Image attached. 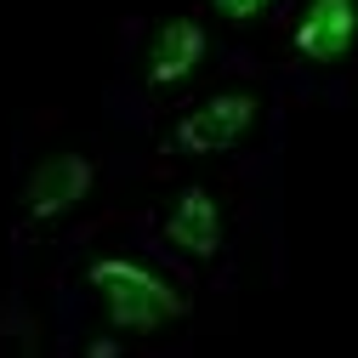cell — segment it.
Here are the masks:
<instances>
[{
  "instance_id": "6da1fadb",
  "label": "cell",
  "mask_w": 358,
  "mask_h": 358,
  "mask_svg": "<svg viewBox=\"0 0 358 358\" xmlns=\"http://www.w3.org/2000/svg\"><path fill=\"white\" fill-rule=\"evenodd\" d=\"M46 319L52 358H165L188 352L234 319L143 228L137 205H114L40 262H6Z\"/></svg>"
},
{
  "instance_id": "7a4b0ae2",
  "label": "cell",
  "mask_w": 358,
  "mask_h": 358,
  "mask_svg": "<svg viewBox=\"0 0 358 358\" xmlns=\"http://www.w3.org/2000/svg\"><path fill=\"white\" fill-rule=\"evenodd\" d=\"M154 245L222 301L285 279V171H176L131 194Z\"/></svg>"
},
{
  "instance_id": "3957f363",
  "label": "cell",
  "mask_w": 358,
  "mask_h": 358,
  "mask_svg": "<svg viewBox=\"0 0 358 358\" xmlns=\"http://www.w3.org/2000/svg\"><path fill=\"white\" fill-rule=\"evenodd\" d=\"M137 194V148L108 120L34 108L17 120L6 176V262H40Z\"/></svg>"
},
{
  "instance_id": "277c9868",
  "label": "cell",
  "mask_w": 358,
  "mask_h": 358,
  "mask_svg": "<svg viewBox=\"0 0 358 358\" xmlns=\"http://www.w3.org/2000/svg\"><path fill=\"white\" fill-rule=\"evenodd\" d=\"M296 103L256 57L228 63L194 97L159 114L137 148V182L176 171H285Z\"/></svg>"
},
{
  "instance_id": "5b68a950",
  "label": "cell",
  "mask_w": 358,
  "mask_h": 358,
  "mask_svg": "<svg viewBox=\"0 0 358 358\" xmlns=\"http://www.w3.org/2000/svg\"><path fill=\"white\" fill-rule=\"evenodd\" d=\"M239 57L245 52L194 0L131 12L120 17V34H114V63L103 80V120L137 143L159 114H171L182 97H194L205 80H216Z\"/></svg>"
},
{
  "instance_id": "8992f818",
  "label": "cell",
  "mask_w": 358,
  "mask_h": 358,
  "mask_svg": "<svg viewBox=\"0 0 358 358\" xmlns=\"http://www.w3.org/2000/svg\"><path fill=\"white\" fill-rule=\"evenodd\" d=\"M296 108H358V0H290L250 52Z\"/></svg>"
},
{
  "instance_id": "52a82bcc",
  "label": "cell",
  "mask_w": 358,
  "mask_h": 358,
  "mask_svg": "<svg viewBox=\"0 0 358 358\" xmlns=\"http://www.w3.org/2000/svg\"><path fill=\"white\" fill-rule=\"evenodd\" d=\"M194 6H199V12H205V17H210V23L250 57L262 40H267V29L285 17L290 0H194Z\"/></svg>"
}]
</instances>
